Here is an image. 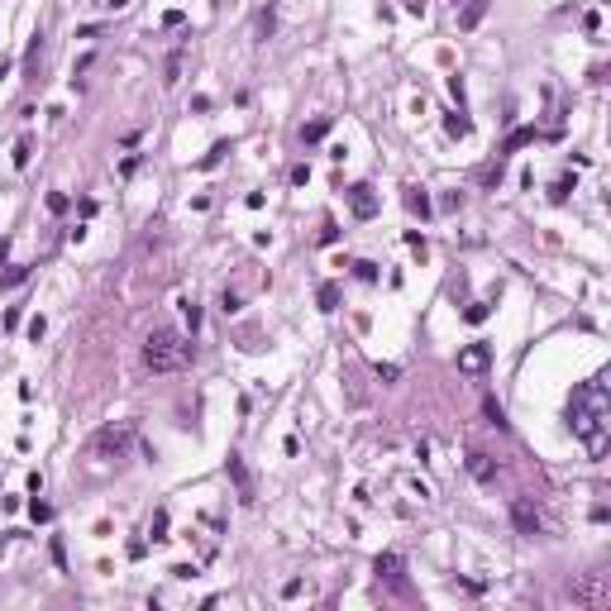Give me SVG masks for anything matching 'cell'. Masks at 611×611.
<instances>
[{
    "instance_id": "obj_1",
    "label": "cell",
    "mask_w": 611,
    "mask_h": 611,
    "mask_svg": "<svg viewBox=\"0 0 611 611\" xmlns=\"http://www.w3.org/2000/svg\"><path fill=\"white\" fill-rule=\"evenodd\" d=\"M568 426H573V435L587 444V454L607 449V382H602V377H592V382H583V387H573Z\"/></svg>"
},
{
    "instance_id": "obj_2",
    "label": "cell",
    "mask_w": 611,
    "mask_h": 611,
    "mask_svg": "<svg viewBox=\"0 0 611 611\" xmlns=\"http://www.w3.org/2000/svg\"><path fill=\"white\" fill-rule=\"evenodd\" d=\"M196 358V344L186 339V335H177V330H167V325H158L148 339H143V363H148V372H177L186 368Z\"/></svg>"
},
{
    "instance_id": "obj_3",
    "label": "cell",
    "mask_w": 611,
    "mask_h": 611,
    "mask_svg": "<svg viewBox=\"0 0 611 611\" xmlns=\"http://www.w3.org/2000/svg\"><path fill=\"white\" fill-rule=\"evenodd\" d=\"M134 444V426L129 421H120V426H106V430H96V440H91V454L96 458H120V454Z\"/></svg>"
},
{
    "instance_id": "obj_4",
    "label": "cell",
    "mask_w": 611,
    "mask_h": 611,
    "mask_svg": "<svg viewBox=\"0 0 611 611\" xmlns=\"http://www.w3.org/2000/svg\"><path fill=\"white\" fill-rule=\"evenodd\" d=\"M225 473H230V482H234L239 502H253V497H258V487H253V473H248V463H244L239 454H230V458H225Z\"/></svg>"
},
{
    "instance_id": "obj_5",
    "label": "cell",
    "mask_w": 611,
    "mask_h": 611,
    "mask_svg": "<svg viewBox=\"0 0 611 611\" xmlns=\"http://www.w3.org/2000/svg\"><path fill=\"white\" fill-rule=\"evenodd\" d=\"M511 526L521 535H540V511L531 506V497H516V502H511Z\"/></svg>"
},
{
    "instance_id": "obj_6",
    "label": "cell",
    "mask_w": 611,
    "mask_h": 611,
    "mask_svg": "<svg viewBox=\"0 0 611 611\" xmlns=\"http://www.w3.org/2000/svg\"><path fill=\"white\" fill-rule=\"evenodd\" d=\"M349 211L358 215V220H372L377 215V196H372V186H349Z\"/></svg>"
},
{
    "instance_id": "obj_7",
    "label": "cell",
    "mask_w": 611,
    "mask_h": 611,
    "mask_svg": "<svg viewBox=\"0 0 611 611\" xmlns=\"http://www.w3.org/2000/svg\"><path fill=\"white\" fill-rule=\"evenodd\" d=\"M492 363V349L487 344H463L458 349V372H482Z\"/></svg>"
},
{
    "instance_id": "obj_8",
    "label": "cell",
    "mask_w": 611,
    "mask_h": 611,
    "mask_svg": "<svg viewBox=\"0 0 611 611\" xmlns=\"http://www.w3.org/2000/svg\"><path fill=\"white\" fill-rule=\"evenodd\" d=\"M468 473H473L478 482H492L497 478V458H487L482 449H468Z\"/></svg>"
},
{
    "instance_id": "obj_9",
    "label": "cell",
    "mask_w": 611,
    "mask_h": 611,
    "mask_svg": "<svg viewBox=\"0 0 611 611\" xmlns=\"http://www.w3.org/2000/svg\"><path fill=\"white\" fill-rule=\"evenodd\" d=\"M372 573H377V578H392V583H401V559H397V554H377V559H372Z\"/></svg>"
},
{
    "instance_id": "obj_10",
    "label": "cell",
    "mask_w": 611,
    "mask_h": 611,
    "mask_svg": "<svg viewBox=\"0 0 611 611\" xmlns=\"http://www.w3.org/2000/svg\"><path fill=\"white\" fill-rule=\"evenodd\" d=\"M573 602H607V587H602V578L578 583V587H573Z\"/></svg>"
},
{
    "instance_id": "obj_11",
    "label": "cell",
    "mask_w": 611,
    "mask_h": 611,
    "mask_svg": "<svg viewBox=\"0 0 611 611\" xmlns=\"http://www.w3.org/2000/svg\"><path fill=\"white\" fill-rule=\"evenodd\" d=\"M482 15H487V0H468V5H463V15H458V29H478Z\"/></svg>"
},
{
    "instance_id": "obj_12",
    "label": "cell",
    "mask_w": 611,
    "mask_h": 611,
    "mask_svg": "<svg viewBox=\"0 0 611 611\" xmlns=\"http://www.w3.org/2000/svg\"><path fill=\"white\" fill-rule=\"evenodd\" d=\"M316 301H320V311H339V282H325L316 292Z\"/></svg>"
},
{
    "instance_id": "obj_13",
    "label": "cell",
    "mask_w": 611,
    "mask_h": 611,
    "mask_svg": "<svg viewBox=\"0 0 611 611\" xmlns=\"http://www.w3.org/2000/svg\"><path fill=\"white\" fill-rule=\"evenodd\" d=\"M482 411H487V421H492L497 430H506V411H502V401H497V397H487V401H482Z\"/></svg>"
},
{
    "instance_id": "obj_14",
    "label": "cell",
    "mask_w": 611,
    "mask_h": 611,
    "mask_svg": "<svg viewBox=\"0 0 611 611\" xmlns=\"http://www.w3.org/2000/svg\"><path fill=\"white\" fill-rule=\"evenodd\" d=\"M325 129H330V120H311V125L301 129V139H306V143H320V139H325Z\"/></svg>"
},
{
    "instance_id": "obj_15",
    "label": "cell",
    "mask_w": 611,
    "mask_h": 611,
    "mask_svg": "<svg viewBox=\"0 0 611 611\" xmlns=\"http://www.w3.org/2000/svg\"><path fill=\"white\" fill-rule=\"evenodd\" d=\"M24 277H29V267H24V263H15L10 272H0V287H20Z\"/></svg>"
},
{
    "instance_id": "obj_16",
    "label": "cell",
    "mask_w": 611,
    "mask_h": 611,
    "mask_svg": "<svg viewBox=\"0 0 611 611\" xmlns=\"http://www.w3.org/2000/svg\"><path fill=\"white\" fill-rule=\"evenodd\" d=\"M526 143H535V129H516L506 139V153H516V148H526Z\"/></svg>"
},
{
    "instance_id": "obj_17",
    "label": "cell",
    "mask_w": 611,
    "mask_h": 611,
    "mask_svg": "<svg viewBox=\"0 0 611 611\" xmlns=\"http://www.w3.org/2000/svg\"><path fill=\"white\" fill-rule=\"evenodd\" d=\"M406 206H411L416 215H430V196L426 191H406Z\"/></svg>"
},
{
    "instance_id": "obj_18",
    "label": "cell",
    "mask_w": 611,
    "mask_h": 611,
    "mask_svg": "<svg viewBox=\"0 0 611 611\" xmlns=\"http://www.w3.org/2000/svg\"><path fill=\"white\" fill-rule=\"evenodd\" d=\"M24 72H29V81H34V72H38V38L29 43V53H24Z\"/></svg>"
},
{
    "instance_id": "obj_19",
    "label": "cell",
    "mask_w": 611,
    "mask_h": 611,
    "mask_svg": "<svg viewBox=\"0 0 611 611\" xmlns=\"http://www.w3.org/2000/svg\"><path fill=\"white\" fill-rule=\"evenodd\" d=\"M148 531H153V540H167V511H153V526H148Z\"/></svg>"
},
{
    "instance_id": "obj_20",
    "label": "cell",
    "mask_w": 611,
    "mask_h": 611,
    "mask_svg": "<svg viewBox=\"0 0 611 611\" xmlns=\"http://www.w3.org/2000/svg\"><path fill=\"white\" fill-rule=\"evenodd\" d=\"M29 153H34L29 139H20V143H15V167H29Z\"/></svg>"
},
{
    "instance_id": "obj_21",
    "label": "cell",
    "mask_w": 611,
    "mask_h": 611,
    "mask_svg": "<svg viewBox=\"0 0 611 611\" xmlns=\"http://www.w3.org/2000/svg\"><path fill=\"white\" fill-rule=\"evenodd\" d=\"M182 311H186V325L196 330V325H201V306H196V301H182Z\"/></svg>"
},
{
    "instance_id": "obj_22",
    "label": "cell",
    "mask_w": 611,
    "mask_h": 611,
    "mask_svg": "<svg viewBox=\"0 0 611 611\" xmlns=\"http://www.w3.org/2000/svg\"><path fill=\"white\" fill-rule=\"evenodd\" d=\"M225 153H230V143H215V148H211V153H206V162H201V167H215V162H220V158H225Z\"/></svg>"
},
{
    "instance_id": "obj_23",
    "label": "cell",
    "mask_w": 611,
    "mask_h": 611,
    "mask_svg": "<svg viewBox=\"0 0 611 611\" xmlns=\"http://www.w3.org/2000/svg\"><path fill=\"white\" fill-rule=\"evenodd\" d=\"M463 316L473 320V325H478V320H487V301H473V306H468V311H463Z\"/></svg>"
},
{
    "instance_id": "obj_24",
    "label": "cell",
    "mask_w": 611,
    "mask_h": 611,
    "mask_svg": "<svg viewBox=\"0 0 611 611\" xmlns=\"http://www.w3.org/2000/svg\"><path fill=\"white\" fill-rule=\"evenodd\" d=\"M48 211H53V215L67 211V196H62V191H53V196H48Z\"/></svg>"
},
{
    "instance_id": "obj_25",
    "label": "cell",
    "mask_w": 611,
    "mask_h": 611,
    "mask_svg": "<svg viewBox=\"0 0 611 611\" xmlns=\"http://www.w3.org/2000/svg\"><path fill=\"white\" fill-rule=\"evenodd\" d=\"M377 377H387V382H397V377H401V368H397V363H377Z\"/></svg>"
},
{
    "instance_id": "obj_26",
    "label": "cell",
    "mask_w": 611,
    "mask_h": 611,
    "mask_svg": "<svg viewBox=\"0 0 611 611\" xmlns=\"http://www.w3.org/2000/svg\"><path fill=\"white\" fill-rule=\"evenodd\" d=\"M29 339H34V344L43 339V316H34V320H29Z\"/></svg>"
},
{
    "instance_id": "obj_27",
    "label": "cell",
    "mask_w": 611,
    "mask_h": 611,
    "mask_svg": "<svg viewBox=\"0 0 611 611\" xmlns=\"http://www.w3.org/2000/svg\"><path fill=\"white\" fill-rule=\"evenodd\" d=\"M29 511H34V521H48V516H53V506H48V502H34Z\"/></svg>"
},
{
    "instance_id": "obj_28",
    "label": "cell",
    "mask_w": 611,
    "mask_h": 611,
    "mask_svg": "<svg viewBox=\"0 0 611 611\" xmlns=\"http://www.w3.org/2000/svg\"><path fill=\"white\" fill-rule=\"evenodd\" d=\"M449 134H468V120H463V115H449Z\"/></svg>"
},
{
    "instance_id": "obj_29",
    "label": "cell",
    "mask_w": 611,
    "mask_h": 611,
    "mask_svg": "<svg viewBox=\"0 0 611 611\" xmlns=\"http://www.w3.org/2000/svg\"><path fill=\"white\" fill-rule=\"evenodd\" d=\"M353 267H358V277H363V282H377V267H372V263H353Z\"/></svg>"
},
{
    "instance_id": "obj_30",
    "label": "cell",
    "mask_w": 611,
    "mask_h": 611,
    "mask_svg": "<svg viewBox=\"0 0 611 611\" xmlns=\"http://www.w3.org/2000/svg\"><path fill=\"white\" fill-rule=\"evenodd\" d=\"M106 5H110V10H125V5H129V0H106Z\"/></svg>"
}]
</instances>
